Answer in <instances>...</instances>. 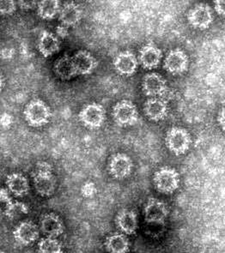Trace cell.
I'll list each match as a JSON object with an SVG mask.
<instances>
[{"instance_id":"31","label":"cell","mask_w":225,"mask_h":253,"mask_svg":"<svg viewBox=\"0 0 225 253\" xmlns=\"http://www.w3.org/2000/svg\"><path fill=\"white\" fill-rule=\"evenodd\" d=\"M20 7L23 9H33L36 5H38V2L32 1V0H22L18 2Z\"/></svg>"},{"instance_id":"19","label":"cell","mask_w":225,"mask_h":253,"mask_svg":"<svg viewBox=\"0 0 225 253\" xmlns=\"http://www.w3.org/2000/svg\"><path fill=\"white\" fill-rule=\"evenodd\" d=\"M6 185L7 190L17 198H23L30 192L29 180L20 172L7 176Z\"/></svg>"},{"instance_id":"5","label":"cell","mask_w":225,"mask_h":253,"mask_svg":"<svg viewBox=\"0 0 225 253\" xmlns=\"http://www.w3.org/2000/svg\"><path fill=\"white\" fill-rule=\"evenodd\" d=\"M113 117L115 123L121 126H134L138 120L137 107L128 100L119 101L113 108Z\"/></svg>"},{"instance_id":"4","label":"cell","mask_w":225,"mask_h":253,"mask_svg":"<svg viewBox=\"0 0 225 253\" xmlns=\"http://www.w3.org/2000/svg\"><path fill=\"white\" fill-rule=\"evenodd\" d=\"M50 117V107L39 99L30 101L24 109V118L30 126H43L48 122Z\"/></svg>"},{"instance_id":"12","label":"cell","mask_w":225,"mask_h":253,"mask_svg":"<svg viewBox=\"0 0 225 253\" xmlns=\"http://www.w3.org/2000/svg\"><path fill=\"white\" fill-rule=\"evenodd\" d=\"M40 232V227L33 221H21L13 230V237L20 245L29 246L39 239Z\"/></svg>"},{"instance_id":"17","label":"cell","mask_w":225,"mask_h":253,"mask_svg":"<svg viewBox=\"0 0 225 253\" xmlns=\"http://www.w3.org/2000/svg\"><path fill=\"white\" fill-rule=\"evenodd\" d=\"M115 224L122 234L133 235L137 232L138 227L137 213L131 210H122L115 217Z\"/></svg>"},{"instance_id":"3","label":"cell","mask_w":225,"mask_h":253,"mask_svg":"<svg viewBox=\"0 0 225 253\" xmlns=\"http://www.w3.org/2000/svg\"><path fill=\"white\" fill-rule=\"evenodd\" d=\"M153 183L158 192L163 194H172L179 188L180 174L175 169L163 167L155 172Z\"/></svg>"},{"instance_id":"9","label":"cell","mask_w":225,"mask_h":253,"mask_svg":"<svg viewBox=\"0 0 225 253\" xmlns=\"http://www.w3.org/2000/svg\"><path fill=\"white\" fill-rule=\"evenodd\" d=\"M189 65V59L186 52L181 49L171 50L167 53L163 61V68L173 75H180L186 72Z\"/></svg>"},{"instance_id":"22","label":"cell","mask_w":225,"mask_h":253,"mask_svg":"<svg viewBox=\"0 0 225 253\" xmlns=\"http://www.w3.org/2000/svg\"><path fill=\"white\" fill-rule=\"evenodd\" d=\"M104 247L109 253H128L130 251L131 244L126 234L114 233L107 237Z\"/></svg>"},{"instance_id":"24","label":"cell","mask_w":225,"mask_h":253,"mask_svg":"<svg viewBox=\"0 0 225 253\" xmlns=\"http://www.w3.org/2000/svg\"><path fill=\"white\" fill-rule=\"evenodd\" d=\"M60 2L58 0H43L38 2L37 12L43 19H53L60 11Z\"/></svg>"},{"instance_id":"29","label":"cell","mask_w":225,"mask_h":253,"mask_svg":"<svg viewBox=\"0 0 225 253\" xmlns=\"http://www.w3.org/2000/svg\"><path fill=\"white\" fill-rule=\"evenodd\" d=\"M216 12L219 16H225V0H218L214 2Z\"/></svg>"},{"instance_id":"2","label":"cell","mask_w":225,"mask_h":253,"mask_svg":"<svg viewBox=\"0 0 225 253\" xmlns=\"http://www.w3.org/2000/svg\"><path fill=\"white\" fill-rule=\"evenodd\" d=\"M192 137L189 132L181 127H172L167 131L165 144L170 152L181 156L189 150Z\"/></svg>"},{"instance_id":"18","label":"cell","mask_w":225,"mask_h":253,"mask_svg":"<svg viewBox=\"0 0 225 253\" xmlns=\"http://www.w3.org/2000/svg\"><path fill=\"white\" fill-rule=\"evenodd\" d=\"M72 59L79 75L90 74L98 65L97 59L92 53L85 50L78 51L72 56Z\"/></svg>"},{"instance_id":"16","label":"cell","mask_w":225,"mask_h":253,"mask_svg":"<svg viewBox=\"0 0 225 253\" xmlns=\"http://www.w3.org/2000/svg\"><path fill=\"white\" fill-rule=\"evenodd\" d=\"M144 112L149 120L157 122L168 116L169 105L162 98H150L144 102Z\"/></svg>"},{"instance_id":"26","label":"cell","mask_w":225,"mask_h":253,"mask_svg":"<svg viewBox=\"0 0 225 253\" xmlns=\"http://www.w3.org/2000/svg\"><path fill=\"white\" fill-rule=\"evenodd\" d=\"M37 253H63L62 244L55 238H43L38 243Z\"/></svg>"},{"instance_id":"15","label":"cell","mask_w":225,"mask_h":253,"mask_svg":"<svg viewBox=\"0 0 225 253\" xmlns=\"http://www.w3.org/2000/svg\"><path fill=\"white\" fill-rule=\"evenodd\" d=\"M163 52L153 43H149L141 47L138 53V62L144 69L157 68L160 65Z\"/></svg>"},{"instance_id":"27","label":"cell","mask_w":225,"mask_h":253,"mask_svg":"<svg viewBox=\"0 0 225 253\" xmlns=\"http://www.w3.org/2000/svg\"><path fill=\"white\" fill-rule=\"evenodd\" d=\"M16 10V3L13 0H2L0 2V11L2 15H10Z\"/></svg>"},{"instance_id":"21","label":"cell","mask_w":225,"mask_h":253,"mask_svg":"<svg viewBox=\"0 0 225 253\" xmlns=\"http://www.w3.org/2000/svg\"><path fill=\"white\" fill-rule=\"evenodd\" d=\"M83 16V10L79 4L70 2L63 5L59 11V18L61 24L66 27L74 26L79 23Z\"/></svg>"},{"instance_id":"33","label":"cell","mask_w":225,"mask_h":253,"mask_svg":"<svg viewBox=\"0 0 225 253\" xmlns=\"http://www.w3.org/2000/svg\"><path fill=\"white\" fill-rule=\"evenodd\" d=\"M1 253H5L4 252H1Z\"/></svg>"},{"instance_id":"7","label":"cell","mask_w":225,"mask_h":253,"mask_svg":"<svg viewBox=\"0 0 225 253\" xmlns=\"http://www.w3.org/2000/svg\"><path fill=\"white\" fill-rule=\"evenodd\" d=\"M169 208L166 204L157 198H150L144 207V221L154 225H163L169 216Z\"/></svg>"},{"instance_id":"23","label":"cell","mask_w":225,"mask_h":253,"mask_svg":"<svg viewBox=\"0 0 225 253\" xmlns=\"http://www.w3.org/2000/svg\"><path fill=\"white\" fill-rule=\"evenodd\" d=\"M59 48L60 42L58 36L48 31H43L42 33L38 42V49L42 55L46 58L52 56L55 52H59Z\"/></svg>"},{"instance_id":"8","label":"cell","mask_w":225,"mask_h":253,"mask_svg":"<svg viewBox=\"0 0 225 253\" xmlns=\"http://www.w3.org/2000/svg\"><path fill=\"white\" fill-rule=\"evenodd\" d=\"M213 11L206 3H199L187 13V21L191 26L198 30H206L213 22Z\"/></svg>"},{"instance_id":"6","label":"cell","mask_w":225,"mask_h":253,"mask_svg":"<svg viewBox=\"0 0 225 253\" xmlns=\"http://www.w3.org/2000/svg\"><path fill=\"white\" fill-rule=\"evenodd\" d=\"M79 120L90 129H97L101 127L106 120L104 107L96 102L85 105L79 112Z\"/></svg>"},{"instance_id":"13","label":"cell","mask_w":225,"mask_h":253,"mask_svg":"<svg viewBox=\"0 0 225 253\" xmlns=\"http://www.w3.org/2000/svg\"><path fill=\"white\" fill-rule=\"evenodd\" d=\"M40 230L46 237L58 238L65 231V225L59 215L54 213L43 214L40 220Z\"/></svg>"},{"instance_id":"25","label":"cell","mask_w":225,"mask_h":253,"mask_svg":"<svg viewBox=\"0 0 225 253\" xmlns=\"http://www.w3.org/2000/svg\"><path fill=\"white\" fill-rule=\"evenodd\" d=\"M4 214L10 220H15L29 213L30 208L28 205L22 202L10 201L8 205L3 207Z\"/></svg>"},{"instance_id":"20","label":"cell","mask_w":225,"mask_h":253,"mask_svg":"<svg viewBox=\"0 0 225 253\" xmlns=\"http://www.w3.org/2000/svg\"><path fill=\"white\" fill-rule=\"evenodd\" d=\"M53 71L56 76L63 80H70L79 75L72 57L67 54H65L56 60L53 65Z\"/></svg>"},{"instance_id":"10","label":"cell","mask_w":225,"mask_h":253,"mask_svg":"<svg viewBox=\"0 0 225 253\" xmlns=\"http://www.w3.org/2000/svg\"><path fill=\"white\" fill-rule=\"evenodd\" d=\"M133 169V161L128 155L123 153H119L112 156L108 163V172L114 179H126L132 173Z\"/></svg>"},{"instance_id":"32","label":"cell","mask_w":225,"mask_h":253,"mask_svg":"<svg viewBox=\"0 0 225 253\" xmlns=\"http://www.w3.org/2000/svg\"><path fill=\"white\" fill-rule=\"evenodd\" d=\"M218 122H219V126L225 131V107L222 108L219 112L218 115Z\"/></svg>"},{"instance_id":"28","label":"cell","mask_w":225,"mask_h":253,"mask_svg":"<svg viewBox=\"0 0 225 253\" xmlns=\"http://www.w3.org/2000/svg\"><path fill=\"white\" fill-rule=\"evenodd\" d=\"M95 192V185L93 183H86L83 188H82V193L83 195H85V197H90L92 195L94 194Z\"/></svg>"},{"instance_id":"11","label":"cell","mask_w":225,"mask_h":253,"mask_svg":"<svg viewBox=\"0 0 225 253\" xmlns=\"http://www.w3.org/2000/svg\"><path fill=\"white\" fill-rule=\"evenodd\" d=\"M167 81L158 73L151 72L145 75L142 80L144 94L150 97H163L168 91Z\"/></svg>"},{"instance_id":"30","label":"cell","mask_w":225,"mask_h":253,"mask_svg":"<svg viewBox=\"0 0 225 253\" xmlns=\"http://www.w3.org/2000/svg\"><path fill=\"white\" fill-rule=\"evenodd\" d=\"M56 34H57V36H59L60 38L64 39V38L68 36V27L60 24V25L56 28Z\"/></svg>"},{"instance_id":"14","label":"cell","mask_w":225,"mask_h":253,"mask_svg":"<svg viewBox=\"0 0 225 253\" xmlns=\"http://www.w3.org/2000/svg\"><path fill=\"white\" fill-rule=\"evenodd\" d=\"M138 59L134 52L123 51L118 53L114 59V67L119 74L132 76L137 72Z\"/></svg>"},{"instance_id":"1","label":"cell","mask_w":225,"mask_h":253,"mask_svg":"<svg viewBox=\"0 0 225 253\" xmlns=\"http://www.w3.org/2000/svg\"><path fill=\"white\" fill-rule=\"evenodd\" d=\"M33 182L35 189L42 197H50L55 192V177L52 173V166L45 162L36 164L32 172Z\"/></svg>"}]
</instances>
